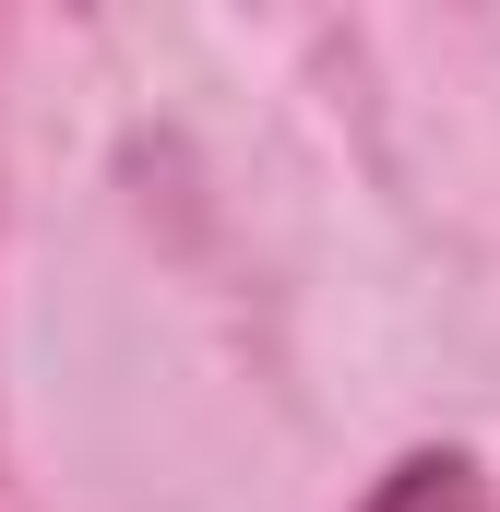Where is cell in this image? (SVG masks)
Instances as JSON below:
<instances>
[{
    "label": "cell",
    "instance_id": "obj_1",
    "mask_svg": "<svg viewBox=\"0 0 500 512\" xmlns=\"http://www.w3.org/2000/svg\"><path fill=\"white\" fill-rule=\"evenodd\" d=\"M358 512H500V501H489V477H477L465 453H405Z\"/></svg>",
    "mask_w": 500,
    "mask_h": 512
}]
</instances>
